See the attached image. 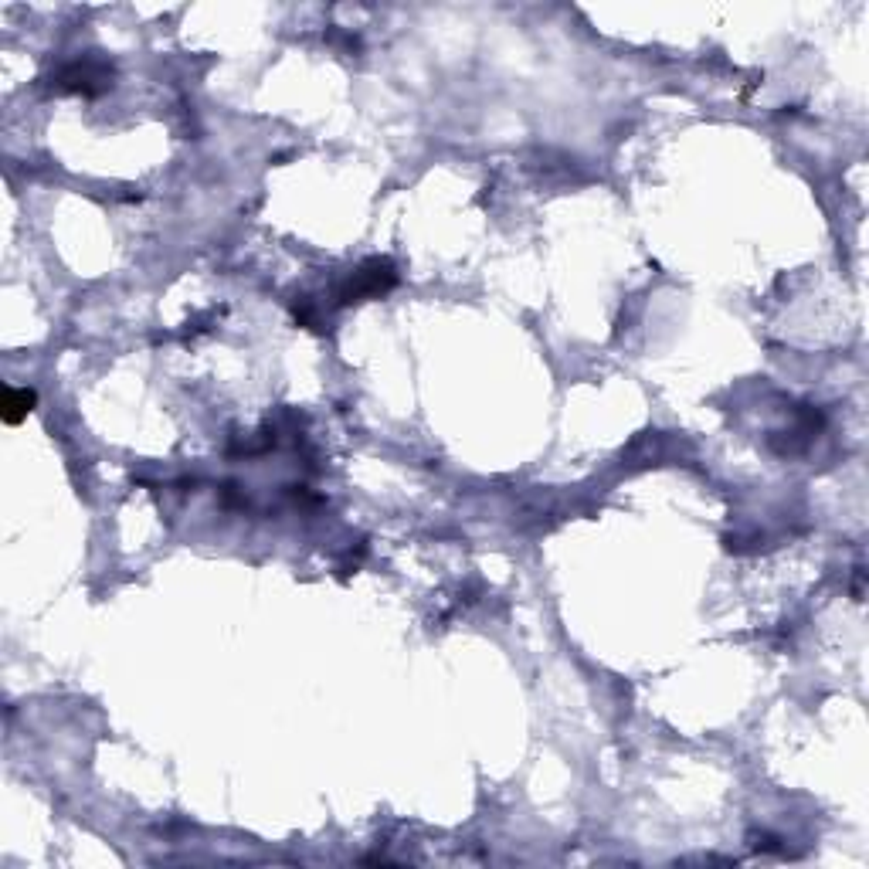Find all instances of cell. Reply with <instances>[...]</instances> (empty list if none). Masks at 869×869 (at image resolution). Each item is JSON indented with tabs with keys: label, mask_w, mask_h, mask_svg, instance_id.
Masks as SVG:
<instances>
[{
	"label": "cell",
	"mask_w": 869,
	"mask_h": 869,
	"mask_svg": "<svg viewBox=\"0 0 869 869\" xmlns=\"http://www.w3.org/2000/svg\"><path fill=\"white\" fill-rule=\"evenodd\" d=\"M394 282V269L387 258H374V262H367L364 269H360L354 279H350V286L343 289V303H354V299L360 296H371V292H384L387 286Z\"/></svg>",
	"instance_id": "6da1fadb"
},
{
	"label": "cell",
	"mask_w": 869,
	"mask_h": 869,
	"mask_svg": "<svg viewBox=\"0 0 869 869\" xmlns=\"http://www.w3.org/2000/svg\"><path fill=\"white\" fill-rule=\"evenodd\" d=\"M109 79H113V68L99 65V62H79V65L65 68V75H62L65 89H79V92H85V96H92V92H102L106 85H113Z\"/></svg>",
	"instance_id": "7a4b0ae2"
},
{
	"label": "cell",
	"mask_w": 869,
	"mask_h": 869,
	"mask_svg": "<svg viewBox=\"0 0 869 869\" xmlns=\"http://www.w3.org/2000/svg\"><path fill=\"white\" fill-rule=\"evenodd\" d=\"M34 404H38V394L31 387H7L4 401H0V415H4L7 425H21L34 411Z\"/></svg>",
	"instance_id": "3957f363"
}]
</instances>
